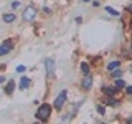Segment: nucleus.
I'll return each instance as SVG.
<instances>
[{"label":"nucleus","mask_w":132,"mask_h":124,"mask_svg":"<svg viewBox=\"0 0 132 124\" xmlns=\"http://www.w3.org/2000/svg\"><path fill=\"white\" fill-rule=\"evenodd\" d=\"M116 88H117V89L126 88V83H124V80H121V78H116Z\"/></svg>","instance_id":"obj_11"},{"label":"nucleus","mask_w":132,"mask_h":124,"mask_svg":"<svg viewBox=\"0 0 132 124\" xmlns=\"http://www.w3.org/2000/svg\"><path fill=\"white\" fill-rule=\"evenodd\" d=\"M0 83H5V78L3 76H0Z\"/></svg>","instance_id":"obj_21"},{"label":"nucleus","mask_w":132,"mask_h":124,"mask_svg":"<svg viewBox=\"0 0 132 124\" xmlns=\"http://www.w3.org/2000/svg\"><path fill=\"white\" fill-rule=\"evenodd\" d=\"M45 66H46V76L51 78L53 73H55V61H53L51 58H46V60H45Z\"/></svg>","instance_id":"obj_5"},{"label":"nucleus","mask_w":132,"mask_h":124,"mask_svg":"<svg viewBox=\"0 0 132 124\" xmlns=\"http://www.w3.org/2000/svg\"><path fill=\"white\" fill-rule=\"evenodd\" d=\"M106 12H109L111 15H114V17H119V12L117 10H114L112 7H106Z\"/></svg>","instance_id":"obj_13"},{"label":"nucleus","mask_w":132,"mask_h":124,"mask_svg":"<svg viewBox=\"0 0 132 124\" xmlns=\"http://www.w3.org/2000/svg\"><path fill=\"white\" fill-rule=\"evenodd\" d=\"M121 74H122L121 69H116V71H112V74H111V76H112V78H121Z\"/></svg>","instance_id":"obj_15"},{"label":"nucleus","mask_w":132,"mask_h":124,"mask_svg":"<svg viewBox=\"0 0 132 124\" xmlns=\"http://www.w3.org/2000/svg\"><path fill=\"white\" fill-rule=\"evenodd\" d=\"M15 18H16L15 13H5V15H3V22H5V23H12V22H15Z\"/></svg>","instance_id":"obj_8"},{"label":"nucleus","mask_w":132,"mask_h":124,"mask_svg":"<svg viewBox=\"0 0 132 124\" xmlns=\"http://www.w3.org/2000/svg\"><path fill=\"white\" fill-rule=\"evenodd\" d=\"M66 98H68V93H66V89H63L60 94L55 98V103H53V106H55V109H61V107L64 106L66 103Z\"/></svg>","instance_id":"obj_2"},{"label":"nucleus","mask_w":132,"mask_h":124,"mask_svg":"<svg viewBox=\"0 0 132 124\" xmlns=\"http://www.w3.org/2000/svg\"><path fill=\"white\" fill-rule=\"evenodd\" d=\"M12 48H13V40H5L2 45H0V56H3V55H7V53H10Z\"/></svg>","instance_id":"obj_4"},{"label":"nucleus","mask_w":132,"mask_h":124,"mask_svg":"<svg viewBox=\"0 0 132 124\" xmlns=\"http://www.w3.org/2000/svg\"><path fill=\"white\" fill-rule=\"evenodd\" d=\"M28 86H30V80H28L27 76H23L22 80H20V88H22V89H27Z\"/></svg>","instance_id":"obj_9"},{"label":"nucleus","mask_w":132,"mask_h":124,"mask_svg":"<svg viewBox=\"0 0 132 124\" xmlns=\"http://www.w3.org/2000/svg\"><path fill=\"white\" fill-rule=\"evenodd\" d=\"M102 91H104V94H107V96H114L116 91H119V89L116 88V86H104Z\"/></svg>","instance_id":"obj_7"},{"label":"nucleus","mask_w":132,"mask_h":124,"mask_svg":"<svg viewBox=\"0 0 132 124\" xmlns=\"http://www.w3.org/2000/svg\"><path fill=\"white\" fill-rule=\"evenodd\" d=\"M126 91H127L129 94H132V86H127V88H126Z\"/></svg>","instance_id":"obj_20"},{"label":"nucleus","mask_w":132,"mask_h":124,"mask_svg":"<svg viewBox=\"0 0 132 124\" xmlns=\"http://www.w3.org/2000/svg\"><path fill=\"white\" fill-rule=\"evenodd\" d=\"M104 103H107V104H111V106H116L117 104V101H116L114 98H111V99H107V101H104Z\"/></svg>","instance_id":"obj_17"},{"label":"nucleus","mask_w":132,"mask_h":124,"mask_svg":"<svg viewBox=\"0 0 132 124\" xmlns=\"http://www.w3.org/2000/svg\"><path fill=\"white\" fill-rule=\"evenodd\" d=\"M18 5H20V2H13V3H12V8H16Z\"/></svg>","instance_id":"obj_19"},{"label":"nucleus","mask_w":132,"mask_h":124,"mask_svg":"<svg viewBox=\"0 0 132 124\" xmlns=\"http://www.w3.org/2000/svg\"><path fill=\"white\" fill-rule=\"evenodd\" d=\"M36 17V8L35 7H27L23 12V20L25 22H33Z\"/></svg>","instance_id":"obj_3"},{"label":"nucleus","mask_w":132,"mask_h":124,"mask_svg":"<svg viewBox=\"0 0 132 124\" xmlns=\"http://www.w3.org/2000/svg\"><path fill=\"white\" fill-rule=\"evenodd\" d=\"M13 88H15V83H13V81H8V83H7V88H5V93H7V94H12Z\"/></svg>","instance_id":"obj_10"},{"label":"nucleus","mask_w":132,"mask_h":124,"mask_svg":"<svg viewBox=\"0 0 132 124\" xmlns=\"http://www.w3.org/2000/svg\"><path fill=\"white\" fill-rule=\"evenodd\" d=\"M127 10H129V12H132V3H130L129 7H127Z\"/></svg>","instance_id":"obj_22"},{"label":"nucleus","mask_w":132,"mask_h":124,"mask_svg":"<svg viewBox=\"0 0 132 124\" xmlns=\"http://www.w3.org/2000/svg\"><path fill=\"white\" fill-rule=\"evenodd\" d=\"M84 2H89V0H84Z\"/></svg>","instance_id":"obj_23"},{"label":"nucleus","mask_w":132,"mask_h":124,"mask_svg":"<svg viewBox=\"0 0 132 124\" xmlns=\"http://www.w3.org/2000/svg\"><path fill=\"white\" fill-rule=\"evenodd\" d=\"M97 113H99V114H106V109H104V106H97Z\"/></svg>","instance_id":"obj_18"},{"label":"nucleus","mask_w":132,"mask_h":124,"mask_svg":"<svg viewBox=\"0 0 132 124\" xmlns=\"http://www.w3.org/2000/svg\"><path fill=\"white\" fill-rule=\"evenodd\" d=\"M50 114H51V106L50 104H41L38 107V111H36V119H40V121H46L50 118Z\"/></svg>","instance_id":"obj_1"},{"label":"nucleus","mask_w":132,"mask_h":124,"mask_svg":"<svg viewBox=\"0 0 132 124\" xmlns=\"http://www.w3.org/2000/svg\"><path fill=\"white\" fill-rule=\"evenodd\" d=\"M119 65H121V61H111L107 65V69H116V68H119Z\"/></svg>","instance_id":"obj_12"},{"label":"nucleus","mask_w":132,"mask_h":124,"mask_svg":"<svg viewBox=\"0 0 132 124\" xmlns=\"http://www.w3.org/2000/svg\"><path fill=\"white\" fill-rule=\"evenodd\" d=\"M81 86H82V89H86V91L93 88V74H91V73L86 74L84 80H82V83H81Z\"/></svg>","instance_id":"obj_6"},{"label":"nucleus","mask_w":132,"mask_h":124,"mask_svg":"<svg viewBox=\"0 0 132 124\" xmlns=\"http://www.w3.org/2000/svg\"><path fill=\"white\" fill-rule=\"evenodd\" d=\"M27 71V68H25L23 65H20V66H16V73H25Z\"/></svg>","instance_id":"obj_16"},{"label":"nucleus","mask_w":132,"mask_h":124,"mask_svg":"<svg viewBox=\"0 0 132 124\" xmlns=\"http://www.w3.org/2000/svg\"><path fill=\"white\" fill-rule=\"evenodd\" d=\"M81 71L84 73V74H89L91 71H89V66L86 65V63H81Z\"/></svg>","instance_id":"obj_14"}]
</instances>
